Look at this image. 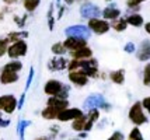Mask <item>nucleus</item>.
<instances>
[{"label": "nucleus", "mask_w": 150, "mask_h": 140, "mask_svg": "<svg viewBox=\"0 0 150 140\" xmlns=\"http://www.w3.org/2000/svg\"><path fill=\"white\" fill-rule=\"evenodd\" d=\"M27 52H28V45H27V42L24 39H18V41L11 42V44H8L6 55L10 58V59H18V58L25 56Z\"/></svg>", "instance_id": "obj_1"}, {"label": "nucleus", "mask_w": 150, "mask_h": 140, "mask_svg": "<svg viewBox=\"0 0 150 140\" xmlns=\"http://www.w3.org/2000/svg\"><path fill=\"white\" fill-rule=\"evenodd\" d=\"M79 70H81L88 79H96L98 76V62L94 58L79 60Z\"/></svg>", "instance_id": "obj_2"}, {"label": "nucleus", "mask_w": 150, "mask_h": 140, "mask_svg": "<svg viewBox=\"0 0 150 140\" xmlns=\"http://www.w3.org/2000/svg\"><path fill=\"white\" fill-rule=\"evenodd\" d=\"M87 28L91 31V32L97 34V35H103V34H107L110 31V23L104 18H98V17H93V18H88V23H87Z\"/></svg>", "instance_id": "obj_3"}, {"label": "nucleus", "mask_w": 150, "mask_h": 140, "mask_svg": "<svg viewBox=\"0 0 150 140\" xmlns=\"http://www.w3.org/2000/svg\"><path fill=\"white\" fill-rule=\"evenodd\" d=\"M129 119L131 122H133L136 126L139 125H143L147 122V118L143 113V107H142V102H135L129 109Z\"/></svg>", "instance_id": "obj_4"}, {"label": "nucleus", "mask_w": 150, "mask_h": 140, "mask_svg": "<svg viewBox=\"0 0 150 140\" xmlns=\"http://www.w3.org/2000/svg\"><path fill=\"white\" fill-rule=\"evenodd\" d=\"M17 109V98L13 94L0 95V111L6 113H13Z\"/></svg>", "instance_id": "obj_5"}, {"label": "nucleus", "mask_w": 150, "mask_h": 140, "mask_svg": "<svg viewBox=\"0 0 150 140\" xmlns=\"http://www.w3.org/2000/svg\"><path fill=\"white\" fill-rule=\"evenodd\" d=\"M86 45H87V39L86 38H80V37H66V39L63 41V46L69 52L76 51V49L86 46Z\"/></svg>", "instance_id": "obj_6"}, {"label": "nucleus", "mask_w": 150, "mask_h": 140, "mask_svg": "<svg viewBox=\"0 0 150 140\" xmlns=\"http://www.w3.org/2000/svg\"><path fill=\"white\" fill-rule=\"evenodd\" d=\"M83 115V111L79 109V108H66L63 111H60L56 116V119L60 120V122H67V120H73Z\"/></svg>", "instance_id": "obj_7"}, {"label": "nucleus", "mask_w": 150, "mask_h": 140, "mask_svg": "<svg viewBox=\"0 0 150 140\" xmlns=\"http://www.w3.org/2000/svg\"><path fill=\"white\" fill-rule=\"evenodd\" d=\"M62 87H63V83H60V81L56 80V79H51V80H48L45 83L44 93H45L46 95H49V97H56L59 94V91L62 90Z\"/></svg>", "instance_id": "obj_8"}, {"label": "nucleus", "mask_w": 150, "mask_h": 140, "mask_svg": "<svg viewBox=\"0 0 150 140\" xmlns=\"http://www.w3.org/2000/svg\"><path fill=\"white\" fill-rule=\"evenodd\" d=\"M66 37H80V38H86L90 35V30L84 25H72V27H67L65 30Z\"/></svg>", "instance_id": "obj_9"}, {"label": "nucleus", "mask_w": 150, "mask_h": 140, "mask_svg": "<svg viewBox=\"0 0 150 140\" xmlns=\"http://www.w3.org/2000/svg\"><path fill=\"white\" fill-rule=\"evenodd\" d=\"M69 80L72 84L77 87H84L87 83H88V77L86 76L81 70H73V72H69Z\"/></svg>", "instance_id": "obj_10"}, {"label": "nucleus", "mask_w": 150, "mask_h": 140, "mask_svg": "<svg viewBox=\"0 0 150 140\" xmlns=\"http://www.w3.org/2000/svg\"><path fill=\"white\" fill-rule=\"evenodd\" d=\"M135 52H136V58L140 62H147L150 59V41L143 39L140 42L137 51H135Z\"/></svg>", "instance_id": "obj_11"}, {"label": "nucleus", "mask_w": 150, "mask_h": 140, "mask_svg": "<svg viewBox=\"0 0 150 140\" xmlns=\"http://www.w3.org/2000/svg\"><path fill=\"white\" fill-rule=\"evenodd\" d=\"M67 62L69 60L66 58H62V56H55L48 62V70L51 72H60V70H65L66 66H67Z\"/></svg>", "instance_id": "obj_12"}, {"label": "nucleus", "mask_w": 150, "mask_h": 140, "mask_svg": "<svg viewBox=\"0 0 150 140\" xmlns=\"http://www.w3.org/2000/svg\"><path fill=\"white\" fill-rule=\"evenodd\" d=\"M80 13H81V15H83L84 18L88 20V18H93V17L100 15V14H101V10H100L97 6H94V4L88 3V1H86L84 4L81 6V8H80Z\"/></svg>", "instance_id": "obj_13"}, {"label": "nucleus", "mask_w": 150, "mask_h": 140, "mask_svg": "<svg viewBox=\"0 0 150 140\" xmlns=\"http://www.w3.org/2000/svg\"><path fill=\"white\" fill-rule=\"evenodd\" d=\"M18 79H20V76L17 72H11V70L3 69L1 73H0V83H1L3 86H8V84L17 83Z\"/></svg>", "instance_id": "obj_14"}, {"label": "nucleus", "mask_w": 150, "mask_h": 140, "mask_svg": "<svg viewBox=\"0 0 150 140\" xmlns=\"http://www.w3.org/2000/svg\"><path fill=\"white\" fill-rule=\"evenodd\" d=\"M46 105L48 107H52L53 109H56L58 112L63 111L66 108H69V101L63 100V98H59V97H49L46 101Z\"/></svg>", "instance_id": "obj_15"}, {"label": "nucleus", "mask_w": 150, "mask_h": 140, "mask_svg": "<svg viewBox=\"0 0 150 140\" xmlns=\"http://www.w3.org/2000/svg\"><path fill=\"white\" fill-rule=\"evenodd\" d=\"M70 58L72 59H77V60L88 59V58H93V51H91V48H88L86 45V46L79 48L76 51H72L70 52Z\"/></svg>", "instance_id": "obj_16"}, {"label": "nucleus", "mask_w": 150, "mask_h": 140, "mask_svg": "<svg viewBox=\"0 0 150 140\" xmlns=\"http://www.w3.org/2000/svg\"><path fill=\"white\" fill-rule=\"evenodd\" d=\"M101 14H103L104 20L112 21V20H115V18H118V17H121V10L114 6H108V7H105L104 10H101Z\"/></svg>", "instance_id": "obj_17"}, {"label": "nucleus", "mask_w": 150, "mask_h": 140, "mask_svg": "<svg viewBox=\"0 0 150 140\" xmlns=\"http://www.w3.org/2000/svg\"><path fill=\"white\" fill-rule=\"evenodd\" d=\"M125 20H126V23H128V25H132V27H136V28L142 27V25L144 24V18L139 13L129 14Z\"/></svg>", "instance_id": "obj_18"}, {"label": "nucleus", "mask_w": 150, "mask_h": 140, "mask_svg": "<svg viewBox=\"0 0 150 140\" xmlns=\"http://www.w3.org/2000/svg\"><path fill=\"white\" fill-rule=\"evenodd\" d=\"M110 25H111V28H114V31H117V32H124L125 30L128 28V23H126L125 18L118 17L115 20H112V23H110Z\"/></svg>", "instance_id": "obj_19"}, {"label": "nucleus", "mask_w": 150, "mask_h": 140, "mask_svg": "<svg viewBox=\"0 0 150 140\" xmlns=\"http://www.w3.org/2000/svg\"><path fill=\"white\" fill-rule=\"evenodd\" d=\"M110 79H111L112 83L115 84H124L125 81V70L124 69H118L115 72H111L110 73Z\"/></svg>", "instance_id": "obj_20"}, {"label": "nucleus", "mask_w": 150, "mask_h": 140, "mask_svg": "<svg viewBox=\"0 0 150 140\" xmlns=\"http://www.w3.org/2000/svg\"><path fill=\"white\" fill-rule=\"evenodd\" d=\"M86 120H87V115H81L79 116L76 119H73V123H72V129L76 130V132H83L84 130V125H86Z\"/></svg>", "instance_id": "obj_21"}, {"label": "nucleus", "mask_w": 150, "mask_h": 140, "mask_svg": "<svg viewBox=\"0 0 150 140\" xmlns=\"http://www.w3.org/2000/svg\"><path fill=\"white\" fill-rule=\"evenodd\" d=\"M3 69H6V70H11V72H17L20 73L21 70H23V63L20 62L18 59H11L10 62H7L6 65L3 66Z\"/></svg>", "instance_id": "obj_22"}, {"label": "nucleus", "mask_w": 150, "mask_h": 140, "mask_svg": "<svg viewBox=\"0 0 150 140\" xmlns=\"http://www.w3.org/2000/svg\"><path fill=\"white\" fill-rule=\"evenodd\" d=\"M58 113L59 112L56 111V109H53L52 107H48V105H46V108H44V109H42L41 116H42L44 119H46V120H52V119H56Z\"/></svg>", "instance_id": "obj_23"}, {"label": "nucleus", "mask_w": 150, "mask_h": 140, "mask_svg": "<svg viewBox=\"0 0 150 140\" xmlns=\"http://www.w3.org/2000/svg\"><path fill=\"white\" fill-rule=\"evenodd\" d=\"M41 4V0H23V7L28 13H33Z\"/></svg>", "instance_id": "obj_24"}, {"label": "nucleus", "mask_w": 150, "mask_h": 140, "mask_svg": "<svg viewBox=\"0 0 150 140\" xmlns=\"http://www.w3.org/2000/svg\"><path fill=\"white\" fill-rule=\"evenodd\" d=\"M27 37H28V32H27V31H14V32H10L7 35L10 44L14 42V41H18V39H25Z\"/></svg>", "instance_id": "obj_25"}, {"label": "nucleus", "mask_w": 150, "mask_h": 140, "mask_svg": "<svg viewBox=\"0 0 150 140\" xmlns=\"http://www.w3.org/2000/svg\"><path fill=\"white\" fill-rule=\"evenodd\" d=\"M51 51L55 56H63V55L67 52L66 48L63 46V42H55L52 46H51Z\"/></svg>", "instance_id": "obj_26"}, {"label": "nucleus", "mask_w": 150, "mask_h": 140, "mask_svg": "<svg viewBox=\"0 0 150 140\" xmlns=\"http://www.w3.org/2000/svg\"><path fill=\"white\" fill-rule=\"evenodd\" d=\"M31 125L30 120H20L18 126H17V133L20 136V140H24V132H25V127H28Z\"/></svg>", "instance_id": "obj_27"}, {"label": "nucleus", "mask_w": 150, "mask_h": 140, "mask_svg": "<svg viewBox=\"0 0 150 140\" xmlns=\"http://www.w3.org/2000/svg\"><path fill=\"white\" fill-rule=\"evenodd\" d=\"M53 4L49 6V10H48V28H49V31H53V28H55V17H53Z\"/></svg>", "instance_id": "obj_28"}, {"label": "nucleus", "mask_w": 150, "mask_h": 140, "mask_svg": "<svg viewBox=\"0 0 150 140\" xmlns=\"http://www.w3.org/2000/svg\"><path fill=\"white\" fill-rule=\"evenodd\" d=\"M143 84L150 87V63H146L143 67Z\"/></svg>", "instance_id": "obj_29"}, {"label": "nucleus", "mask_w": 150, "mask_h": 140, "mask_svg": "<svg viewBox=\"0 0 150 140\" xmlns=\"http://www.w3.org/2000/svg\"><path fill=\"white\" fill-rule=\"evenodd\" d=\"M98 118H100V111L97 108H90L88 113H87V119H90L91 122H96Z\"/></svg>", "instance_id": "obj_30"}, {"label": "nucleus", "mask_w": 150, "mask_h": 140, "mask_svg": "<svg viewBox=\"0 0 150 140\" xmlns=\"http://www.w3.org/2000/svg\"><path fill=\"white\" fill-rule=\"evenodd\" d=\"M129 139L131 140H144L142 133H140V129L139 127H135V129H132L131 133H129Z\"/></svg>", "instance_id": "obj_31"}, {"label": "nucleus", "mask_w": 150, "mask_h": 140, "mask_svg": "<svg viewBox=\"0 0 150 140\" xmlns=\"http://www.w3.org/2000/svg\"><path fill=\"white\" fill-rule=\"evenodd\" d=\"M28 18V14H24L23 17H18V15H14V21H16V24L18 25L20 28H23L25 25V21Z\"/></svg>", "instance_id": "obj_32"}, {"label": "nucleus", "mask_w": 150, "mask_h": 140, "mask_svg": "<svg viewBox=\"0 0 150 140\" xmlns=\"http://www.w3.org/2000/svg\"><path fill=\"white\" fill-rule=\"evenodd\" d=\"M34 67H30V73H28V77H27V84H25V90H28L30 88V86H31V83H33V79H34Z\"/></svg>", "instance_id": "obj_33"}, {"label": "nucleus", "mask_w": 150, "mask_h": 140, "mask_svg": "<svg viewBox=\"0 0 150 140\" xmlns=\"http://www.w3.org/2000/svg\"><path fill=\"white\" fill-rule=\"evenodd\" d=\"M143 1H146V0H126V4H128V7L131 8V7H136V6H140Z\"/></svg>", "instance_id": "obj_34"}, {"label": "nucleus", "mask_w": 150, "mask_h": 140, "mask_svg": "<svg viewBox=\"0 0 150 140\" xmlns=\"http://www.w3.org/2000/svg\"><path fill=\"white\" fill-rule=\"evenodd\" d=\"M124 49H125V52H128V53H133V52L136 51V46H135L132 42H128V44L125 45Z\"/></svg>", "instance_id": "obj_35"}, {"label": "nucleus", "mask_w": 150, "mask_h": 140, "mask_svg": "<svg viewBox=\"0 0 150 140\" xmlns=\"http://www.w3.org/2000/svg\"><path fill=\"white\" fill-rule=\"evenodd\" d=\"M108 140H124V134L121 132H114V134H111Z\"/></svg>", "instance_id": "obj_36"}, {"label": "nucleus", "mask_w": 150, "mask_h": 140, "mask_svg": "<svg viewBox=\"0 0 150 140\" xmlns=\"http://www.w3.org/2000/svg\"><path fill=\"white\" fill-rule=\"evenodd\" d=\"M142 107L150 113V97H146V98L142 101Z\"/></svg>", "instance_id": "obj_37"}, {"label": "nucleus", "mask_w": 150, "mask_h": 140, "mask_svg": "<svg viewBox=\"0 0 150 140\" xmlns=\"http://www.w3.org/2000/svg\"><path fill=\"white\" fill-rule=\"evenodd\" d=\"M24 101H25V93L21 94L20 100L17 101V108H18V109H21V108H23V105H24Z\"/></svg>", "instance_id": "obj_38"}, {"label": "nucleus", "mask_w": 150, "mask_h": 140, "mask_svg": "<svg viewBox=\"0 0 150 140\" xmlns=\"http://www.w3.org/2000/svg\"><path fill=\"white\" fill-rule=\"evenodd\" d=\"M10 125V119H0V127H7Z\"/></svg>", "instance_id": "obj_39"}, {"label": "nucleus", "mask_w": 150, "mask_h": 140, "mask_svg": "<svg viewBox=\"0 0 150 140\" xmlns=\"http://www.w3.org/2000/svg\"><path fill=\"white\" fill-rule=\"evenodd\" d=\"M20 0H3V3L4 4H7V6H13V4H16V3H18Z\"/></svg>", "instance_id": "obj_40"}, {"label": "nucleus", "mask_w": 150, "mask_h": 140, "mask_svg": "<svg viewBox=\"0 0 150 140\" xmlns=\"http://www.w3.org/2000/svg\"><path fill=\"white\" fill-rule=\"evenodd\" d=\"M63 13H65V7L60 6L59 7V14H58V20H60L62 17H63Z\"/></svg>", "instance_id": "obj_41"}, {"label": "nucleus", "mask_w": 150, "mask_h": 140, "mask_svg": "<svg viewBox=\"0 0 150 140\" xmlns=\"http://www.w3.org/2000/svg\"><path fill=\"white\" fill-rule=\"evenodd\" d=\"M6 52H7V46H1V48H0V58H1V56H4V55H6Z\"/></svg>", "instance_id": "obj_42"}, {"label": "nucleus", "mask_w": 150, "mask_h": 140, "mask_svg": "<svg viewBox=\"0 0 150 140\" xmlns=\"http://www.w3.org/2000/svg\"><path fill=\"white\" fill-rule=\"evenodd\" d=\"M144 25V30H146V32L150 35V23H147V24H143Z\"/></svg>", "instance_id": "obj_43"}, {"label": "nucleus", "mask_w": 150, "mask_h": 140, "mask_svg": "<svg viewBox=\"0 0 150 140\" xmlns=\"http://www.w3.org/2000/svg\"><path fill=\"white\" fill-rule=\"evenodd\" d=\"M63 1H65L66 6H72V4L74 3V1H76V0H63Z\"/></svg>", "instance_id": "obj_44"}, {"label": "nucleus", "mask_w": 150, "mask_h": 140, "mask_svg": "<svg viewBox=\"0 0 150 140\" xmlns=\"http://www.w3.org/2000/svg\"><path fill=\"white\" fill-rule=\"evenodd\" d=\"M34 140H49L48 137H37V139H34Z\"/></svg>", "instance_id": "obj_45"}, {"label": "nucleus", "mask_w": 150, "mask_h": 140, "mask_svg": "<svg viewBox=\"0 0 150 140\" xmlns=\"http://www.w3.org/2000/svg\"><path fill=\"white\" fill-rule=\"evenodd\" d=\"M0 20H1V10H0Z\"/></svg>", "instance_id": "obj_46"}, {"label": "nucleus", "mask_w": 150, "mask_h": 140, "mask_svg": "<svg viewBox=\"0 0 150 140\" xmlns=\"http://www.w3.org/2000/svg\"><path fill=\"white\" fill-rule=\"evenodd\" d=\"M0 119H1V112H0Z\"/></svg>", "instance_id": "obj_47"}, {"label": "nucleus", "mask_w": 150, "mask_h": 140, "mask_svg": "<svg viewBox=\"0 0 150 140\" xmlns=\"http://www.w3.org/2000/svg\"><path fill=\"white\" fill-rule=\"evenodd\" d=\"M1 140H3V139H1Z\"/></svg>", "instance_id": "obj_48"}, {"label": "nucleus", "mask_w": 150, "mask_h": 140, "mask_svg": "<svg viewBox=\"0 0 150 140\" xmlns=\"http://www.w3.org/2000/svg\"><path fill=\"white\" fill-rule=\"evenodd\" d=\"M129 140H131V139H129Z\"/></svg>", "instance_id": "obj_49"}]
</instances>
